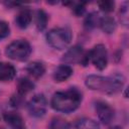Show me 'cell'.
Returning a JSON list of instances; mask_svg holds the SVG:
<instances>
[{"mask_svg": "<svg viewBox=\"0 0 129 129\" xmlns=\"http://www.w3.org/2000/svg\"><path fill=\"white\" fill-rule=\"evenodd\" d=\"M120 17H121V22L124 25H127L128 23V3L125 2L124 5L120 9Z\"/></svg>", "mask_w": 129, "mask_h": 129, "instance_id": "22", "label": "cell"}, {"mask_svg": "<svg viewBox=\"0 0 129 129\" xmlns=\"http://www.w3.org/2000/svg\"><path fill=\"white\" fill-rule=\"evenodd\" d=\"M27 108L31 116L36 117V118L42 117L46 113V109H47L46 98L42 94H37L33 96L29 100L27 104Z\"/></svg>", "mask_w": 129, "mask_h": 129, "instance_id": "7", "label": "cell"}, {"mask_svg": "<svg viewBox=\"0 0 129 129\" xmlns=\"http://www.w3.org/2000/svg\"><path fill=\"white\" fill-rule=\"evenodd\" d=\"M83 100L82 93L77 88H70L67 91L57 92L51 98V107L58 112L71 113L76 111Z\"/></svg>", "mask_w": 129, "mask_h": 129, "instance_id": "2", "label": "cell"}, {"mask_svg": "<svg viewBox=\"0 0 129 129\" xmlns=\"http://www.w3.org/2000/svg\"><path fill=\"white\" fill-rule=\"evenodd\" d=\"M125 83V78L122 74L116 73L110 77L99 75H90L86 78V86L93 90L105 94H116L122 90Z\"/></svg>", "mask_w": 129, "mask_h": 129, "instance_id": "1", "label": "cell"}, {"mask_svg": "<svg viewBox=\"0 0 129 129\" xmlns=\"http://www.w3.org/2000/svg\"><path fill=\"white\" fill-rule=\"evenodd\" d=\"M47 21H48V16L46 14V12L42 9L38 10L36 12V27L38 30H43L46 25H47Z\"/></svg>", "mask_w": 129, "mask_h": 129, "instance_id": "19", "label": "cell"}, {"mask_svg": "<svg viewBox=\"0 0 129 129\" xmlns=\"http://www.w3.org/2000/svg\"><path fill=\"white\" fill-rule=\"evenodd\" d=\"M116 21L113 17L111 16H105V17H102L101 18V22H100V27L102 28V30L105 32V33H113L116 29Z\"/></svg>", "mask_w": 129, "mask_h": 129, "instance_id": "16", "label": "cell"}, {"mask_svg": "<svg viewBox=\"0 0 129 129\" xmlns=\"http://www.w3.org/2000/svg\"><path fill=\"white\" fill-rule=\"evenodd\" d=\"M10 33V27L6 21L0 20V39L7 37Z\"/></svg>", "mask_w": 129, "mask_h": 129, "instance_id": "21", "label": "cell"}, {"mask_svg": "<svg viewBox=\"0 0 129 129\" xmlns=\"http://www.w3.org/2000/svg\"><path fill=\"white\" fill-rule=\"evenodd\" d=\"M88 53H89L90 60L98 70L103 71L106 69L108 64V52L104 44L99 43L95 45L92 48V50H90Z\"/></svg>", "mask_w": 129, "mask_h": 129, "instance_id": "6", "label": "cell"}, {"mask_svg": "<svg viewBox=\"0 0 129 129\" xmlns=\"http://www.w3.org/2000/svg\"><path fill=\"white\" fill-rule=\"evenodd\" d=\"M26 72L35 79L41 78L45 73V67L40 61H32L27 64Z\"/></svg>", "mask_w": 129, "mask_h": 129, "instance_id": "14", "label": "cell"}, {"mask_svg": "<svg viewBox=\"0 0 129 129\" xmlns=\"http://www.w3.org/2000/svg\"><path fill=\"white\" fill-rule=\"evenodd\" d=\"M86 3H77L74 7H73V12L77 15V16H81L84 14L85 10H86V7H85Z\"/></svg>", "mask_w": 129, "mask_h": 129, "instance_id": "23", "label": "cell"}, {"mask_svg": "<svg viewBox=\"0 0 129 129\" xmlns=\"http://www.w3.org/2000/svg\"><path fill=\"white\" fill-rule=\"evenodd\" d=\"M110 129H122V128L119 127V126H113V127H111Z\"/></svg>", "mask_w": 129, "mask_h": 129, "instance_id": "25", "label": "cell"}, {"mask_svg": "<svg viewBox=\"0 0 129 129\" xmlns=\"http://www.w3.org/2000/svg\"><path fill=\"white\" fill-rule=\"evenodd\" d=\"M77 129H100L99 124L90 118H83L79 120L76 124Z\"/></svg>", "mask_w": 129, "mask_h": 129, "instance_id": "17", "label": "cell"}, {"mask_svg": "<svg viewBox=\"0 0 129 129\" xmlns=\"http://www.w3.org/2000/svg\"><path fill=\"white\" fill-rule=\"evenodd\" d=\"M11 104H12L13 107H18L21 104V96H19L18 94H17V97L13 96L12 99H11Z\"/></svg>", "mask_w": 129, "mask_h": 129, "instance_id": "24", "label": "cell"}, {"mask_svg": "<svg viewBox=\"0 0 129 129\" xmlns=\"http://www.w3.org/2000/svg\"><path fill=\"white\" fill-rule=\"evenodd\" d=\"M95 109L98 115V118L100 119V121L107 125L109 123H111V121L114 119V109L106 102L104 101H98L95 104Z\"/></svg>", "mask_w": 129, "mask_h": 129, "instance_id": "8", "label": "cell"}, {"mask_svg": "<svg viewBox=\"0 0 129 129\" xmlns=\"http://www.w3.org/2000/svg\"><path fill=\"white\" fill-rule=\"evenodd\" d=\"M3 118L11 129H26L23 118L17 112H6L4 113Z\"/></svg>", "mask_w": 129, "mask_h": 129, "instance_id": "9", "label": "cell"}, {"mask_svg": "<svg viewBox=\"0 0 129 129\" xmlns=\"http://www.w3.org/2000/svg\"><path fill=\"white\" fill-rule=\"evenodd\" d=\"M61 60L64 62V64H72V63H82L83 66H87L89 63V57L88 52L86 53L84 51L83 46L76 44L73 47H71L62 56Z\"/></svg>", "mask_w": 129, "mask_h": 129, "instance_id": "5", "label": "cell"}, {"mask_svg": "<svg viewBox=\"0 0 129 129\" xmlns=\"http://www.w3.org/2000/svg\"><path fill=\"white\" fill-rule=\"evenodd\" d=\"M72 32L67 27H57L50 29L46 34L47 43L55 49L66 48L72 40Z\"/></svg>", "mask_w": 129, "mask_h": 129, "instance_id": "3", "label": "cell"}, {"mask_svg": "<svg viewBox=\"0 0 129 129\" xmlns=\"http://www.w3.org/2000/svg\"><path fill=\"white\" fill-rule=\"evenodd\" d=\"M31 19H32V14H31V11L28 9V8H23L21 11H19V13L16 15L15 17V22L17 24V26L19 28H26L30 22H31Z\"/></svg>", "mask_w": 129, "mask_h": 129, "instance_id": "13", "label": "cell"}, {"mask_svg": "<svg viewBox=\"0 0 129 129\" xmlns=\"http://www.w3.org/2000/svg\"><path fill=\"white\" fill-rule=\"evenodd\" d=\"M6 55L14 60H26L31 53L30 43L25 39H17L12 41L5 49Z\"/></svg>", "mask_w": 129, "mask_h": 129, "instance_id": "4", "label": "cell"}, {"mask_svg": "<svg viewBox=\"0 0 129 129\" xmlns=\"http://www.w3.org/2000/svg\"><path fill=\"white\" fill-rule=\"evenodd\" d=\"M35 88L34 83L29 80L28 78H20L17 82L16 89H17V94L21 97L27 95L29 92L33 91Z\"/></svg>", "mask_w": 129, "mask_h": 129, "instance_id": "12", "label": "cell"}, {"mask_svg": "<svg viewBox=\"0 0 129 129\" xmlns=\"http://www.w3.org/2000/svg\"><path fill=\"white\" fill-rule=\"evenodd\" d=\"M101 18L102 17H100V15L97 12H91L85 18V21H84L85 28L88 30H91V29L96 28L97 26H100Z\"/></svg>", "mask_w": 129, "mask_h": 129, "instance_id": "15", "label": "cell"}, {"mask_svg": "<svg viewBox=\"0 0 129 129\" xmlns=\"http://www.w3.org/2000/svg\"><path fill=\"white\" fill-rule=\"evenodd\" d=\"M48 129H71V124L67 120L60 117H56L51 119Z\"/></svg>", "mask_w": 129, "mask_h": 129, "instance_id": "18", "label": "cell"}, {"mask_svg": "<svg viewBox=\"0 0 129 129\" xmlns=\"http://www.w3.org/2000/svg\"><path fill=\"white\" fill-rule=\"evenodd\" d=\"M0 129H4V128H3V127H1V126H0Z\"/></svg>", "mask_w": 129, "mask_h": 129, "instance_id": "26", "label": "cell"}, {"mask_svg": "<svg viewBox=\"0 0 129 129\" xmlns=\"http://www.w3.org/2000/svg\"><path fill=\"white\" fill-rule=\"evenodd\" d=\"M98 6L104 12H112L115 8V2L111 0H104L98 2Z\"/></svg>", "mask_w": 129, "mask_h": 129, "instance_id": "20", "label": "cell"}, {"mask_svg": "<svg viewBox=\"0 0 129 129\" xmlns=\"http://www.w3.org/2000/svg\"><path fill=\"white\" fill-rule=\"evenodd\" d=\"M73 75V68L69 64H60L53 72V80L57 83L67 81Z\"/></svg>", "mask_w": 129, "mask_h": 129, "instance_id": "10", "label": "cell"}, {"mask_svg": "<svg viewBox=\"0 0 129 129\" xmlns=\"http://www.w3.org/2000/svg\"><path fill=\"white\" fill-rule=\"evenodd\" d=\"M16 70L13 64L9 62H0V81L9 82L14 79Z\"/></svg>", "mask_w": 129, "mask_h": 129, "instance_id": "11", "label": "cell"}]
</instances>
